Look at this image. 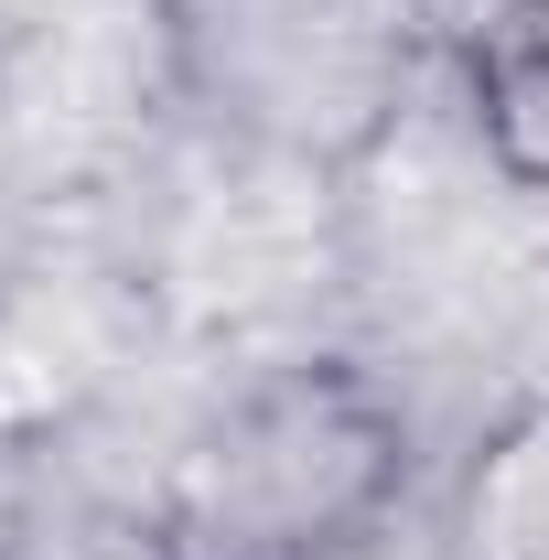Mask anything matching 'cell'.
Segmentation results:
<instances>
[{
  "mask_svg": "<svg viewBox=\"0 0 549 560\" xmlns=\"http://www.w3.org/2000/svg\"><path fill=\"white\" fill-rule=\"evenodd\" d=\"M464 75H475L484 162L517 195H549V0H495L464 44Z\"/></svg>",
  "mask_w": 549,
  "mask_h": 560,
  "instance_id": "cell-3",
  "label": "cell"
},
{
  "mask_svg": "<svg viewBox=\"0 0 549 560\" xmlns=\"http://www.w3.org/2000/svg\"><path fill=\"white\" fill-rule=\"evenodd\" d=\"M399 486V420L355 366H280L184 464V560H324Z\"/></svg>",
  "mask_w": 549,
  "mask_h": 560,
  "instance_id": "cell-1",
  "label": "cell"
},
{
  "mask_svg": "<svg viewBox=\"0 0 549 560\" xmlns=\"http://www.w3.org/2000/svg\"><path fill=\"white\" fill-rule=\"evenodd\" d=\"M464 560H549V399L506 420L464 475Z\"/></svg>",
  "mask_w": 549,
  "mask_h": 560,
  "instance_id": "cell-4",
  "label": "cell"
},
{
  "mask_svg": "<svg viewBox=\"0 0 549 560\" xmlns=\"http://www.w3.org/2000/svg\"><path fill=\"white\" fill-rule=\"evenodd\" d=\"M410 0H173V66L215 130L335 162L388 130L410 86Z\"/></svg>",
  "mask_w": 549,
  "mask_h": 560,
  "instance_id": "cell-2",
  "label": "cell"
},
{
  "mask_svg": "<svg viewBox=\"0 0 549 560\" xmlns=\"http://www.w3.org/2000/svg\"><path fill=\"white\" fill-rule=\"evenodd\" d=\"M11 560H184V539L130 528V517H66V528H33Z\"/></svg>",
  "mask_w": 549,
  "mask_h": 560,
  "instance_id": "cell-5",
  "label": "cell"
}]
</instances>
